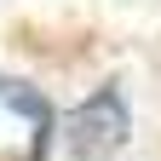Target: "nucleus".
Masks as SVG:
<instances>
[{
  "label": "nucleus",
  "instance_id": "obj_1",
  "mask_svg": "<svg viewBox=\"0 0 161 161\" xmlns=\"http://www.w3.org/2000/svg\"><path fill=\"white\" fill-rule=\"evenodd\" d=\"M132 132V115H127V98L115 86H98L92 98H80L64 121V150L69 161H109Z\"/></svg>",
  "mask_w": 161,
  "mask_h": 161
},
{
  "label": "nucleus",
  "instance_id": "obj_2",
  "mask_svg": "<svg viewBox=\"0 0 161 161\" xmlns=\"http://www.w3.org/2000/svg\"><path fill=\"white\" fill-rule=\"evenodd\" d=\"M0 104L35 127V161H40V155H46V144H52V132H58L46 92H40V86H23V80H0Z\"/></svg>",
  "mask_w": 161,
  "mask_h": 161
}]
</instances>
